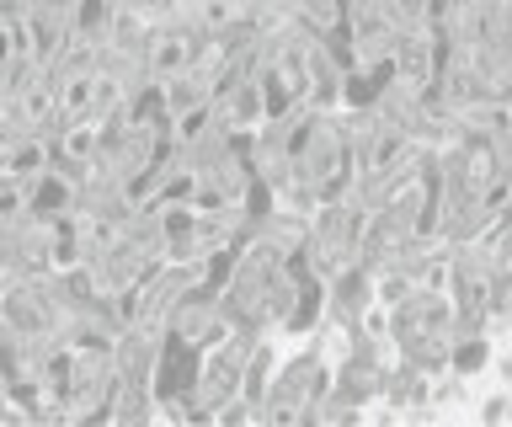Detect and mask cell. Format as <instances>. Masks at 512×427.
Returning a JSON list of instances; mask_svg holds the SVG:
<instances>
[{
    "mask_svg": "<svg viewBox=\"0 0 512 427\" xmlns=\"http://www.w3.org/2000/svg\"><path fill=\"white\" fill-rule=\"evenodd\" d=\"M299 182L326 203V198H342L347 182H352V150L342 139V118L336 113H310L299 134Z\"/></svg>",
    "mask_w": 512,
    "mask_h": 427,
    "instance_id": "cell-1",
    "label": "cell"
},
{
    "mask_svg": "<svg viewBox=\"0 0 512 427\" xmlns=\"http://www.w3.org/2000/svg\"><path fill=\"white\" fill-rule=\"evenodd\" d=\"M166 337L176 347H187V353H198L208 342H224L230 337V321H224V310H219V294L214 289H187L176 299L171 321H166Z\"/></svg>",
    "mask_w": 512,
    "mask_h": 427,
    "instance_id": "cell-2",
    "label": "cell"
},
{
    "mask_svg": "<svg viewBox=\"0 0 512 427\" xmlns=\"http://www.w3.org/2000/svg\"><path fill=\"white\" fill-rule=\"evenodd\" d=\"M214 118L230 129L240 145L267 123V97H262V81H235V86H219L214 91Z\"/></svg>",
    "mask_w": 512,
    "mask_h": 427,
    "instance_id": "cell-3",
    "label": "cell"
},
{
    "mask_svg": "<svg viewBox=\"0 0 512 427\" xmlns=\"http://www.w3.org/2000/svg\"><path fill=\"white\" fill-rule=\"evenodd\" d=\"M438 65H443V43L432 27H395V54H390V70L395 75H411V81H438Z\"/></svg>",
    "mask_w": 512,
    "mask_h": 427,
    "instance_id": "cell-4",
    "label": "cell"
},
{
    "mask_svg": "<svg viewBox=\"0 0 512 427\" xmlns=\"http://www.w3.org/2000/svg\"><path fill=\"white\" fill-rule=\"evenodd\" d=\"M0 331L6 337H43L48 331V315L38 305V294L27 289V278L0 283Z\"/></svg>",
    "mask_w": 512,
    "mask_h": 427,
    "instance_id": "cell-5",
    "label": "cell"
},
{
    "mask_svg": "<svg viewBox=\"0 0 512 427\" xmlns=\"http://www.w3.org/2000/svg\"><path fill=\"white\" fill-rule=\"evenodd\" d=\"M155 86H160V107H166L171 123L198 118V113H208V107H214V86H208L198 70H182V75H171V81H155Z\"/></svg>",
    "mask_w": 512,
    "mask_h": 427,
    "instance_id": "cell-6",
    "label": "cell"
},
{
    "mask_svg": "<svg viewBox=\"0 0 512 427\" xmlns=\"http://www.w3.org/2000/svg\"><path fill=\"white\" fill-rule=\"evenodd\" d=\"M144 70H150V81H171V75L192 70V38L160 27V33L150 38V49H144Z\"/></svg>",
    "mask_w": 512,
    "mask_h": 427,
    "instance_id": "cell-7",
    "label": "cell"
},
{
    "mask_svg": "<svg viewBox=\"0 0 512 427\" xmlns=\"http://www.w3.org/2000/svg\"><path fill=\"white\" fill-rule=\"evenodd\" d=\"M75 193H80V182L64 177L59 166H48L43 177L27 182V209L32 214H70L75 209Z\"/></svg>",
    "mask_w": 512,
    "mask_h": 427,
    "instance_id": "cell-8",
    "label": "cell"
},
{
    "mask_svg": "<svg viewBox=\"0 0 512 427\" xmlns=\"http://www.w3.org/2000/svg\"><path fill=\"white\" fill-rule=\"evenodd\" d=\"M150 401H155V390H144V385H112L107 395V422L112 427H139V422H150Z\"/></svg>",
    "mask_w": 512,
    "mask_h": 427,
    "instance_id": "cell-9",
    "label": "cell"
},
{
    "mask_svg": "<svg viewBox=\"0 0 512 427\" xmlns=\"http://www.w3.org/2000/svg\"><path fill=\"white\" fill-rule=\"evenodd\" d=\"M288 11L320 38H342V17H347V0H288Z\"/></svg>",
    "mask_w": 512,
    "mask_h": 427,
    "instance_id": "cell-10",
    "label": "cell"
},
{
    "mask_svg": "<svg viewBox=\"0 0 512 427\" xmlns=\"http://www.w3.org/2000/svg\"><path fill=\"white\" fill-rule=\"evenodd\" d=\"M395 27H432L438 22V0H390Z\"/></svg>",
    "mask_w": 512,
    "mask_h": 427,
    "instance_id": "cell-11",
    "label": "cell"
}]
</instances>
